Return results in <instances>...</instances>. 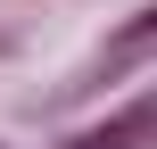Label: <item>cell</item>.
<instances>
[{"label":"cell","mask_w":157,"mask_h":149,"mask_svg":"<svg viewBox=\"0 0 157 149\" xmlns=\"http://www.w3.org/2000/svg\"><path fill=\"white\" fill-rule=\"evenodd\" d=\"M157 133V91H141V100H124L108 124H91V133H75V149H141Z\"/></svg>","instance_id":"6da1fadb"},{"label":"cell","mask_w":157,"mask_h":149,"mask_svg":"<svg viewBox=\"0 0 157 149\" xmlns=\"http://www.w3.org/2000/svg\"><path fill=\"white\" fill-rule=\"evenodd\" d=\"M149 50H157V8H141V17H132V25H124V33L108 41L99 75H116V66H132V58H149Z\"/></svg>","instance_id":"7a4b0ae2"}]
</instances>
